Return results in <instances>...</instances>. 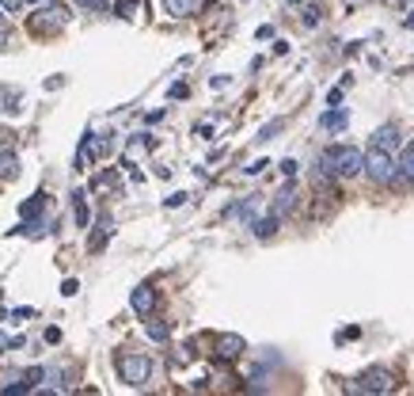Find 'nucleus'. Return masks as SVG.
Instances as JSON below:
<instances>
[{
  "label": "nucleus",
  "mask_w": 414,
  "mask_h": 396,
  "mask_svg": "<svg viewBox=\"0 0 414 396\" xmlns=\"http://www.w3.org/2000/svg\"><path fill=\"white\" fill-rule=\"evenodd\" d=\"M281 130H285V118H270V122L262 126L259 133H255V141H274V138H277V133H281Z\"/></svg>",
  "instance_id": "obj_17"
},
{
  "label": "nucleus",
  "mask_w": 414,
  "mask_h": 396,
  "mask_svg": "<svg viewBox=\"0 0 414 396\" xmlns=\"http://www.w3.org/2000/svg\"><path fill=\"white\" fill-rule=\"evenodd\" d=\"M73 221H76V229H88V221H91V210H88L84 190H76V195H73Z\"/></svg>",
  "instance_id": "obj_11"
},
{
  "label": "nucleus",
  "mask_w": 414,
  "mask_h": 396,
  "mask_svg": "<svg viewBox=\"0 0 414 396\" xmlns=\"http://www.w3.org/2000/svg\"><path fill=\"white\" fill-rule=\"evenodd\" d=\"M411 4H414V0H411Z\"/></svg>",
  "instance_id": "obj_37"
},
{
  "label": "nucleus",
  "mask_w": 414,
  "mask_h": 396,
  "mask_svg": "<svg viewBox=\"0 0 414 396\" xmlns=\"http://www.w3.org/2000/svg\"><path fill=\"white\" fill-rule=\"evenodd\" d=\"M361 160H365V153L354 148V145H327L323 153H319V172L354 179V175H361Z\"/></svg>",
  "instance_id": "obj_1"
},
{
  "label": "nucleus",
  "mask_w": 414,
  "mask_h": 396,
  "mask_svg": "<svg viewBox=\"0 0 414 396\" xmlns=\"http://www.w3.org/2000/svg\"><path fill=\"white\" fill-rule=\"evenodd\" d=\"M0 27H4V8H0Z\"/></svg>",
  "instance_id": "obj_35"
},
{
  "label": "nucleus",
  "mask_w": 414,
  "mask_h": 396,
  "mask_svg": "<svg viewBox=\"0 0 414 396\" xmlns=\"http://www.w3.org/2000/svg\"><path fill=\"white\" fill-rule=\"evenodd\" d=\"M277 168H281V175H285V179H292V175H297V160H292V157H285Z\"/></svg>",
  "instance_id": "obj_24"
},
{
  "label": "nucleus",
  "mask_w": 414,
  "mask_h": 396,
  "mask_svg": "<svg viewBox=\"0 0 414 396\" xmlns=\"http://www.w3.org/2000/svg\"><path fill=\"white\" fill-rule=\"evenodd\" d=\"M346 126H349V111L338 107V103L319 115V130H327V133H338V130H346Z\"/></svg>",
  "instance_id": "obj_6"
},
{
  "label": "nucleus",
  "mask_w": 414,
  "mask_h": 396,
  "mask_svg": "<svg viewBox=\"0 0 414 396\" xmlns=\"http://www.w3.org/2000/svg\"><path fill=\"white\" fill-rule=\"evenodd\" d=\"M277 225H281V217L270 214V217H262V221H251V232H255L259 240H270V236L277 232Z\"/></svg>",
  "instance_id": "obj_15"
},
{
  "label": "nucleus",
  "mask_w": 414,
  "mask_h": 396,
  "mask_svg": "<svg viewBox=\"0 0 414 396\" xmlns=\"http://www.w3.org/2000/svg\"><path fill=\"white\" fill-rule=\"evenodd\" d=\"M391 373L388 370H365L358 377V385H354V393H391Z\"/></svg>",
  "instance_id": "obj_5"
},
{
  "label": "nucleus",
  "mask_w": 414,
  "mask_h": 396,
  "mask_svg": "<svg viewBox=\"0 0 414 396\" xmlns=\"http://www.w3.org/2000/svg\"><path fill=\"white\" fill-rule=\"evenodd\" d=\"M137 12H141L137 0H118V4H114V16H118V19H133Z\"/></svg>",
  "instance_id": "obj_20"
},
{
  "label": "nucleus",
  "mask_w": 414,
  "mask_h": 396,
  "mask_svg": "<svg viewBox=\"0 0 414 396\" xmlns=\"http://www.w3.org/2000/svg\"><path fill=\"white\" fill-rule=\"evenodd\" d=\"M0 4H4V8H19V4H23V0H0Z\"/></svg>",
  "instance_id": "obj_34"
},
{
  "label": "nucleus",
  "mask_w": 414,
  "mask_h": 396,
  "mask_svg": "<svg viewBox=\"0 0 414 396\" xmlns=\"http://www.w3.org/2000/svg\"><path fill=\"white\" fill-rule=\"evenodd\" d=\"M46 343H61V331H57V328H46Z\"/></svg>",
  "instance_id": "obj_31"
},
{
  "label": "nucleus",
  "mask_w": 414,
  "mask_h": 396,
  "mask_svg": "<svg viewBox=\"0 0 414 396\" xmlns=\"http://www.w3.org/2000/svg\"><path fill=\"white\" fill-rule=\"evenodd\" d=\"M76 289H80V282H76V278H69V282H65V286H61V294H65V297H73V294H76Z\"/></svg>",
  "instance_id": "obj_27"
},
{
  "label": "nucleus",
  "mask_w": 414,
  "mask_h": 396,
  "mask_svg": "<svg viewBox=\"0 0 414 396\" xmlns=\"http://www.w3.org/2000/svg\"><path fill=\"white\" fill-rule=\"evenodd\" d=\"M16 103H19V91L16 88L0 91V111H16Z\"/></svg>",
  "instance_id": "obj_21"
},
{
  "label": "nucleus",
  "mask_w": 414,
  "mask_h": 396,
  "mask_svg": "<svg viewBox=\"0 0 414 396\" xmlns=\"http://www.w3.org/2000/svg\"><path fill=\"white\" fill-rule=\"evenodd\" d=\"M225 84H228V76H213V80H209V88H213V91H220Z\"/></svg>",
  "instance_id": "obj_30"
},
{
  "label": "nucleus",
  "mask_w": 414,
  "mask_h": 396,
  "mask_svg": "<svg viewBox=\"0 0 414 396\" xmlns=\"http://www.w3.org/2000/svg\"><path fill=\"white\" fill-rule=\"evenodd\" d=\"M327 103H331V107H334V103H342V88H331V91H327Z\"/></svg>",
  "instance_id": "obj_29"
},
{
  "label": "nucleus",
  "mask_w": 414,
  "mask_h": 396,
  "mask_svg": "<svg viewBox=\"0 0 414 396\" xmlns=\"http://www.w3.org/2000/svg\"><path fill=\"white\" fill-rule=\"evenodd\" d=\"M118 377L130 388H141L152 377V362H148L145 355H118Z\"/></svg>",
  "instance_id": "obj_3"
},
{
  "label": "nucleus",
  "mask_w": 414,
  "mask_h": 396,
  "mask_svg": "<svg viewBox=\"0 0 414 396\" xmlns=\"http://www.w3.org/2000/svg\"><path fill=\"white\" fill-rule=\"evenodd\" d=\"M244 351H247L244 336H220V339H217V355L225 358V362H235Z\"/></svg>",
  "instance_id": "obj_7"
},
{
  "label": "nucleus",
  "mask_w": 414,
  "mask_h": 396,
  "mask_svg": "<svg viewBox=\"0 0 414 396\" xmlns=\"http://www.w3.org/2000/svg\"><path fill=\"white\" fill-rule=\"evenodd\" d=\"M395 175H399V179H403V183H414V145L406 148L403 157H399V164H395Z\"/></svg>",
  "instance_id": "obj_16"
},
{
  "label": "nucleus",
  "mask_w": 414,
  "mask_h": 396,
  "mask_svg": "<svg viewBox=\"0 0 414 396\" xmlns=\"http://www.w3.org/2000/svg\"><path fill=\"white\" fill-rule=\"evenodd\" d=\"M145 331H148V339H156V343L168 339V324H145Z\"/></svg>",
  "instance_id": "obj_22"
},
{
  "label": "nucleus",
  "mask_w": 414,
  "mask_h": 396,
  "mask_svg": "<svg viewBox=\"0 0 414 396\" xmlns=\"http://www.w3.org/2000/svg\"><path fill=\"white\" fill-rule=\"evenodd\" d=\"M76 4H84V8H103L106 0H76Z\"/></svg>",
  "instance_id": "obj_32"
},
{
  "label": "nucleus",
  "mask_w": 414,
  "mask_h": 396,
  "mask_svg": "<svg viewBox=\"0 0 414 396\" xmlns=\"http://www.w3.org/2000/svg\"><path fill=\"white\" fill-rule=\"evenodd\" d=\"M187 198H190V195H187V190H175V195H171V198H168V206H171V210H175V206H183V202H187Z\"/></svg>",
  "instance_id": "obj_26"
},
{
  "label": "nucleus",
  "mask_w": 414,
  "mask_h": 396,
  "mask_svg": "<svg viewBox=\"0 0 414 396\" xmlns=\"http://www.w3.org/2000/svg\"><path fill=\"white\" fill-rule=\"evenodd\" d=\"M266 168H270V160H251L244 172H247V175H259V172H266Z\"/></svg>",
  "instance_id": "obj_25"
},
{
  "label": "nucleus",
  "mask_w": 414,
  "mask_h": 396,
  "mask_svg": "<svg viewBox=\"0 0 414 396\" xmlns=\"http://www.w3.org/2000/svg\"><path fill=\"white\" fill-rule=\"evenodd\" d=\"M285 4H301V0H285Z\"/></svg>",
  "instance_id": "obj_36"
},
{
  "label": "nucleus",
  "mask_w": 414,
  "mask_h": 396,
  "mask_svg": "<svg viewBox=\"0 0 414 396\" xmlns=\"http://www.w3.org/2000/svg\"><path fill=\"white\" fill-rule=\"evenodd\" d=\"M202 4H205V0H163V12L175 16V19H187V16H194Z\"/></svg>",
  "instance_id": "obj_10"
},
{
  "label": "nucleus",
  "mask_w": 414,
  "mask_h": 396,
  "mask_svg": "<svg viewBox=\"0 0 414 396\" xmlns=\"http://www.w3.org/2000/svg\"><path fill=\"white\" fill-rule=\"evenodd\" d=\"M168 96H171V99H183V96H187V84H171Z\"/></svg>",
  "instance_id": "obj_28"
},
{
  "label": "nucleus",
  "mask_w": 414,
  "mask_h": 396,
  "mask_svg": "<svg viewBox=\"0 0 414 396\" xmlns=\"http://www.w3.org/2000/svg\"><path fill=\"white\" fill-rule=\"evenodd\" d=\"M130 305H133V313H137V316H148L156 309V289L152 286H137V289H133V297H130Z\"/></svg>",
  "instance_id": "obj_8"
},
{
  "label": "nucleus",
  "mask_w": 414,
  "mask_h": 396,
  "mask_svg": "<svg viewBox=\"0 0 414 396\" xmlns=\"http://www.w3.org/2000/svg\"><path fill=\"white\" fill-rule=\"evenodd\" d=\"M403 27H406V31H414V8H411V12H406V16H403Z\"/></svg>",
  "instance_id": "obj_33"
},
{
  "label": "nucleus",
  "mask_w": 414,
  "mask_h": 396,
  "mask_svg": "<svg viewBox=\"0 0 414 396\" xmlns=\"http://www.w3.org/2000/svg\"><path fill=\"white\" fill-rule=\"evenodd\" d=\"M319 19H323V12H319V8H312V4H308V8H304V27L312 31V27H319Z\"/></svg>",
  "instance_id": "obj_23"
},
{
  "label": "nucleus",
  "mask_w": 414,
  "mask_h": 396,
  "mask_svg": "<svg viewBox=\"0 0 414 396\" xmlns=\"http://www.w3.org/2000/svg\"><path fill=\"white\" fill-rule=\"evenodd\" d=\"M91 160H95V133H84L80 153H76V168H91Z\"/></svg>",
  "instance_id": "obj_12"
},
{
  "label": "nucleus",
  "mask_w": 414,
  "mask_h": 396,
  "mask_svg": "<svg viewBox=\"0 0 414 396\" xmlns=\"http://www.w3.org/2000/svg\"><path fill=\"white\" fill-rule=\"evenodd\" d=\"M361 172H365L369 179H376V183H391V179H395V160H391L388 148L373 145L365 153V160H361Z\"/></svg>",
  "instance_id": "obj_4"
},
{
  "label": "nucleus",
  "mask_w": 414,
  "mask_h": 396,
  "mask_svg": "<svg viewBox=\"0 0 414 396\" xmlns=\"http://www.w3.org/2000/svg\"><path fill=\"white\" fill-rule=\"evenodd\" d=\"M292 206H297V187H292V183H285V187L274 195V206H270V214H274V217H285Z\"/></svg>",
  "instance_id": "obj_9"
},
{
  "label": "nucleus",
  "mask_w": 414,
  "mask_h": 396,
  "mask_svg": "<svg viewBox=\"0 0 414 396\" xmlns=\"http://www.w3.org/2000/svg\"><path fill=\"white\" fill-rule=\"evenodd\" d=\"M111 232H114V229H111V217H103V225H99V232L88 240V248H91V252H99V248H103L106 240H111Z\"/></svg>",
  "instance_id": "obj_19"
},
{
  "label": "nucleus",
  "mask_w": 414,
  "mask_h": 396,
  "mask_svg": "<svg viewBox=\"0 0 414 396\" xmlns=\"http://www.w3.org/2000/svg\"><path fill=\"white\" fill-rule=\"evenodd\" d=\"M42 206H46V195L38 190V195H31L23 206H19V214H23V217H34V214H42Z\"/></svg>",
  "instance_id": "obj_18"
},
{
  "label": "nucleus",
  "mask_w": 414,
  "mask_h": 396,
  "mask_svg": "<svg viewBox=\"0 0 414 396\" xmlns=\"http://www.w3.org/2000/svg\"><path fill=\"white\" fill-rule=\"evenodd\" d=\"M373 145H376V148H395V145H399V130H395L391 122L380 126V130L373 133Z\"/></svg>",
  "instance_id": "obj_14"
},
{
  "label": "nucleus",
  "mask_w": 414,
  "mask_h": 396,
  "mask_svg": "<svg viewBox=\"0 0 414 396\" xmlns=\"http://www.w3.org/2000/svg\"><path fill=\"white\" fill-rule=\"evenodd\" d=\"M69 23V8L65 4H54V0H42V8L31 16V31L34 34H54Z\"/></svg>",
  "instance_id": "obj_2"
},
{
  "label": "nucleus",
  "mask_w": 414,
  "mask_h": 396,
  "mask_svg": "<svg viewBox=\"0 0 414 396\" xmlns=\"http://www.w3.org/2000/svg\"><path fill=\"white\" fill-rule=\"evenodd\" d=\"M19 175V160L12 148H0V179H16Z\"/></svg>",
  "instance_id": "obj_13"
}]
</instances>
